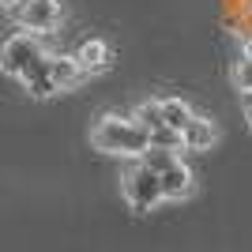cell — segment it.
Returning <instances> with one entry per match:
<instances>
[{
	"mask_svg": "<svg viewBox=\"0 0 252 252\" xmlns=\"http://www.w3.org/2000/svg\"><path fill=\"white\" fill-rule=\"evenodd\" d=\"M91 143L94 151L102 155H113V158H147L155 151L151 143V128L139 125L136 117H121V113H102L91 128Z\"/></svg>",
	"mask_w": 252,
	"mask_h": 252,
	"instance_id": "1",
	"label": "cell"
},
{
	"mask_svg": "<svg viewBox=\"0 0 252 252\" xmlns=\"http://www.w3.org/2000/svg\"><path fill=\"white\" fill-rule=\"evenodd\" d=\"M121 192H125V203L136 215H151L166 203V189H162V177L158 169L151 166L147 158H139L136 166H128L121 173Z\"/></svg>",
	"mask_w": 252,
	"mask_h": 252,
	"instance_id": "2",
	"label": "cell"
},
{
	"mask_svg": "<svg viewBox=\"0 0 252 252\" xmlns=\"http://www.w3.org/2000/svg\"><path fill=\"white\" fill-rule=\"evenodd\" d=\"M45 61H49V53H45V45H42V34L19 31L0 45V72L11 75V79H19V83H27Z\"/></svg>",
	"mask_w": 252,
	"mask_h": 252,
	"instance_id": "3",
	"label": "cell"
},
{
	"mask_svg": "<svg viewBox=\"0 0 252 252\" xmlns=\"http://www.w3.org/2000/svg\"><path fill=\"white\" fill-rule=\"evenodd\" d=\"M147 162L162 177L166 200H189L192 192H196V173H192V166L185 158H177V151H151Z\"/></svg>",
	"mask_w": 252,
	"mask_h": 252,
	"instance_id": "4",
	"label": "cell"
},
{
	"mask_svg": "<svg viewBox=\"0 0 252 252\" xmlns=\"http://www.w3.org/2000/svg\"><path fill=\"white\" fill-rule=\"evenodd\" d=\"M64 19L61 0H19L15 4V23L31 34H53Z\"/></svg>",
	"mask_w": 252,
	"mask_h": 252,
	"instance_id": "5",
	"label": "cell"
},
{
	"mask_svg": "<svg viewBox=\"0 0 252 252\" xmlns=\"http://www.w3.org/2000/svg\"><path fill=\"white\" fill-rule=\"evenodd\" d=\"M75 61L83 68L87 75H102L109 64H113V45L105 42V38H87L79 49H75Z\"/></svg>",
	"mask_w": 252,
	"mask_h": 252,
	"instance_id": "6",
	"label": "cell"
},
{
	"mask_svg": "<svg viewBox=\"0 0 252 252\" xmlns=\"http://www.w3.org/2000/svg\"><path fill=\"white\" fill-rule=\"evenodd\" d=\"M49 75H53L57 94H61V91H72V87H79L87 72L79 68L75 53H49Z\"/></svg>",
	"mask_w": 252,
	"mask_h": 252,
	"instance_id": "7",
	"label": "cell"
},
{
	"mask_svg": "<svg viewBox=\"0 0 252 252\" xmlns=\"http://www.w3.org/2000/svg\"><path fill=\"white\" fill-rule=\"evenodd\" d=\"M181 139H185V151H211L215 143H219V125H215L211 117L196 113L192 125L181 132Z\"/></svg>",
	"mask_w": 252,
	"mask_h": 252,
	"instance_id": "8",
	"label": "cell"
},
{
	"mask_svg": "<svg viewBox=\"0 0 252 252\" xmlns=\"http://www.w3.org/2000/svg\"><path fill=\"white\" fill-rule=\"evenodd\" d=\"M158 105H162V125L173 128V132H185V128L192 125V117H196V109H192L185 98H177V94L158 98Z\"/></svg>",
	"mask_w": 252,
	"mask_h": 252,
	"instance_id": "9",
	"label": "cell"
},
{
	"mask_svg": "<svg viewBox=\"0 0 252 252\" xmlns=\"http://www.w3.org/2000/svg\"><path fill=\"white\" fill-rule=\"evenodd\" d=\"M132 117H136L139 125H147L151 132H155V128H162V105H158V98H147V102H139L136 109H132Z\"/></svg>",
	"mask_w": 252,
	"mask_h": 252,
	"instance_id": "10",
	"label": "cell"
},
{
	"mask_svg": "<svg viewBox=\"0 0 252 252\" xmlns=\"http://www.w3.org/2000/svg\"><path fill=\"white\" fill-rule=\"evenodd\" d=\"M230 79H233V87H237L245 98L252 94V61H249V57H237V61H233Z\"/></svg>",
	"mask_w": 252,
	"mask_h": 252,
	"instance_id": "11",
	"label": "cell"
},
{
	"mask_svg": "<svg viewBox=\"0 0 252 252\" xmlns=\"http://www.w3.org/2000/svg\"><path fill=\"white\" fill-rule=\"evenodd\" d=\"M245 121H249V128H252V94L245 98Z\"/></svg>",
	"mask_w": 252,
	"mask_h": 252,
	"instance_id": "12",
	"label": "cell"
},
{
	"mask_svg": "<svg viewBox=\"0 0 252 252\" xmlns=\"http://www.w3.org/2000/svg\"><path fill=\"white\" fill-rule=\"evenodd\" d=\"M241 57H249V61H252V38H245V42H241Z\"/></svg>",
	"mask_w": 252,
	"mask_h": 252,
	"instance_id": "13",
	"label": "cell"
},
{
	"mask_svg": "<svg viewBox=\"0 0 252 252\" xmlns=\"http://www.w3.org/2000/svg\"><path fill=\"white\" fill-rule=\"evenodd\" d=\"M241 11H245V15H252V0H241Z\"/></svg>",
	"mask_w": 252,
	"mask_h": 252,
	"instance_id": "14",
	"label": "cell"
},
{
	"mask_svg": "<svg viewBox=\"0 0 252 252\" xmlns=\"http://www.w3.org/2000/svg\"><path fill=\"white\" fill-rule=\"evenodd\" d=\"M15 4H19V0H0V8H15Z\"/></svg>",
	"mask_w": 252,
	"mask_h": 252,
	"instance_id": "15",
	"label": "cell"
}]
</instances>
